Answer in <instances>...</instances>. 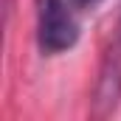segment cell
<instances>
[{
    "instance_id": "cell-1",
    "label": "cell",
    "mask_w": 121,
    "mask_h": 121,
    "mask_svg": "<svg viewBox=\"0 0 121 121\" xmlns=\"http://www.w3.org/2000/svg\"><path fill=\"white\" fill-rule=\"evenodd\" d=\"M76 6L70 0H37V45L45 56H59L79 42Z\"/></svg>"
},
{
    "instance_id": "cell-2",
    "label": "cell",
    "mask_w": 121,
    "mask_h": 121,
    "mask_svg": "<svg viewBox=\"0 0 121 121\" xmlns=\"http://www.w3.org/2000/svg\"><path fill=\"white\" fill-rule=\"evenodd\" d=\"M121 104V14L116 20L113 37L99 59V70H96V82L90 90V110L93 116H110Z\"/></svg>"
},
{
    "instance_id": "cell-3",
    "label": "cell",
    "mask_w": 121,
    "mask_h": 121,
    "mask_svg": "<svg viewBox=\"0 0 121 121\" xmlns=\"http://www.w3.org/2000/svg\"><path fill=\"white\" fill-rule=\"evenodd\" d=\"M73 6H76V11H93V9H99L104 0H70Z\"/></svg>"
}]
</instances>
